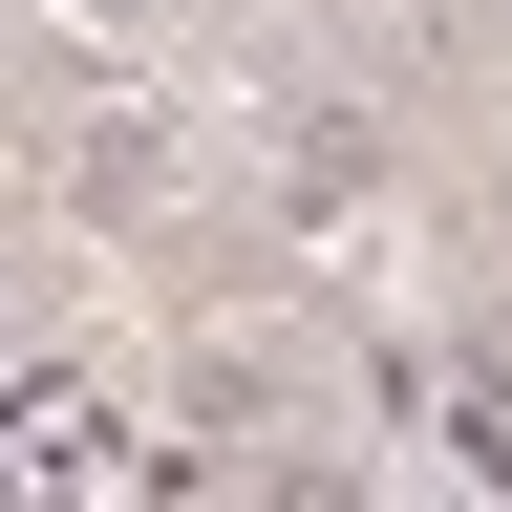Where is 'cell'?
<instances>
[{"instance_id":"1","label":"cell","mask_w":512,"mask_h":512,"mask_svg":"<svg viewBox=\"0 0 512 512\" xmlns=\"http://www.w3.org/2000/svg\"><path fill=\"white\" fill-rule=\"evenodd\" d=\"M171 427H192V448H278V427H299L278 342H192V363H171Z\"/></svg>"},{"instance_id":"3","label":"cell","mask_w":512,"mask_h":512,"mask_svg":"<svg viewBox=\"0 0 512 512\" xmlns=\"http://www.w3.org/2000/svg\"><path fill=\"white\" fill-rule=\"evenodd\" d=\"M107 22H150V0H107Z\"/></svg>"},{"instance_id":"2","label":"cell","mask_w":512,"mask_h":512,"mask_svg":"<svg viewBox=\"0 0 512 512\" xmlns=\"http://www.w3.org/2000/svg\"><path fill=\"white\" fill-rule=\"evenodd\" d=\"M64 192H86V214H150V192H171V128H86Z\"/></svg>"}]
</instances>
